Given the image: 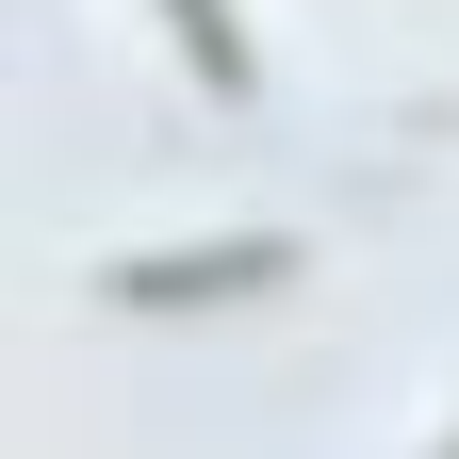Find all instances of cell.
<instances>
[{
  "label": "cell",
  "mask_w": 459,
  "mask_h": 459,
  "mask_svg": "<svg viewBox=\"0 0 459 459\" xmlns=\"http://www.w3.org/2000/svg\"><path fill=\"white\" fill-rule=\"evenodd\" d=\"M443 459H459V443H443Z\"/></svg>",
  "instance_id": "3957f363"
},
{
  "label": "cell",
  "mask_w": 459,
  "mask_h": 459,
  "mask_svg": "<svg viewBox=\"0 0 459 459\" xmlns=\"http://www.w3.org/2000/svg\"><path fill=\"white\" fill-rule=\"evenodd\" d=\"M164 33H181V66L213 99H247V33H230V0H164Z\"/></svg>",
  "instance_id": "7a4b0ae2"
},
{
  "label": "cell",
  "mask_w": 459,
  "mask_h": 459,
  "mask_svg": "<svg viewBox=\"0 0 459 459\" xmlns=\"http://www.w3.org/2000/svg\"><path fill=\"white\" fill-rule=\"evenodd\" d=\"M279 263H296L279 230H230V247H164V263H115L99 296H132V312H213V296H263Z\"/></svg>",
  "instance_id": "6da1fadb"
}]
</instances>
